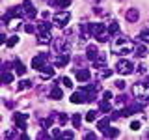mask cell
<instances>
[{
  "instance_id": "2e32d148",
  "label": "cell",
  "mask_w": 149,
  "mask_h": 140,
  "mask_svg": "<svg viewBox=\"0 0 149 140\" xmlns=\"http://www.w3.org/2000/svg\"><path fill=\"white\" fill-rule=\"evenodd\" d=\"M54 62H56V65H60V67H62V65H67L69 64V56L65 54V52H62L60 56H56Z\"/></svg>"
},
{
  "instance_id": "836d02e7",
  "label": "cell",
  "mask_w": 149,
  "mask_h": 140,
  "mask_svg": "<svg viewBox=\"0 0 149 140\" xmlns=\"http://www.w3.org/2000/svg\"><path fill=\"white\" fill-rule=\"evenodd\" d=\"M62 138H74V133L73 131H65V133H62Z\"/></svg>"
},
{
  "instance_id": "f546056e",
  "label": "cell",
  "mask_w": 149,
  "mask_h": 140,
  "mask_svg": "<svg viewBox=\"0 0 149 140\" xmlns=\"http://www.w3.org/2000/svg\"><path fill=\"white\" fill-rule=\"evenodd\" d=\"M56 118V116H50V118H47V120H41V127L47 129V127H50L52 125V120Z\"/></svg>"
},
{
  "instance_id": "5b68a950",
  "label": "cell",
  "mask_w": 149,
  "mask_h": 140,
  "mask_svg": "<svg viewBox=\"0 0 149 140\" xmlns=\"http://www.w3.org/2000/svg\"><path fill=\"white\" fill-rule=\"evenodd\" d=\"M13 121L17 123V127L21 131H24L28 127V114H22V112H17L15 116H13Z\"/></svg>"
},
{
  "instance_id": "603a6c76",
  "label": "cell",
  "mask_w": 149,
  "mask_h": 140,
  "mask_svg": "<svg viewBox=\"0 0 149 140\" xmlns=\"http://www.w3.org/2000/svg\"><path fill=\"white\" fill-rule=\"evenodd\" d=\"M17 43H19V36H17V34L9 36V37H8V41H6V45H8V47H15Z\"/></svg>"
},
{
  "instance_id": "d6a6232c",
  "label": "cell",
  "mask_w": 149,
  "mask_h": 140,
  "mask_svg": "<svg viewBox=\"0 0 149 140\" xmlns=\"http://www.w3.org/2000/svg\"><path fill=\"white\" fill-rule=\"evenodd\" d=\"M24 30L28 32V34H32V32H36V26L32 24V22H26V24H24Z\"/></svg>"
},
{
  "instance_id": "8992f818",
  "label": "cell",
  "mask_w": 149,
  "mask_h": 140,
  "mask_svg": "<svg viewBox=\"0 0 149 140\" xmlns=\"http://www.w3.org/2000/svg\"><path fill=\"white\" fill-rule=\"evenodd\" d=\"M22 11H24V15H26L28 19H34V17L37 15L36 6L30 2V0H24V2H22Z\"/></svg>"
},
{
  "instance_id": "3957f363",
  "label": "cell",
  "mask_w": 149,
  "mask_h": 140,
  "mask_svg": "<svg viewBox=\"0 0 149 140\" xmlns=\"http://www.w3.org/2000/svg\"><path fill=\"white\" fill-rule=\"evenodd\" d=\"M69 19H71V13H69V11H58V13H56V15L52 17V21H54V24H56V26L63 28V26H67Z\"/></svg>"
},
{
  "instance_id": "e575fe53",
  "label": "cell",
  "mask_w": 149,
  "mask_h": 140,
  "mask_svg": "<svg viewBox=\"0 0 149 140\" xmlns=\"http://www.w3.org/2000/svg\"><path fill=\"white\" fill-rule=\"evenodd\" d=\"M101 77H102V78H108V77H112V69H104V71L101 73Z\"/></svg>"
},
{
  "instance_id": "d6986e66",
  "label": "cell",
  "mask_w": 149,
  "mask_h": 140,
  "mask_svg": "<svg viewBox=\"0 0 149 140\" xmlns=\"http://www.w3.org/2000/svg\"><path fill=\"white\" fill-rule=\"evenodd\" d=\"M13 67H15V73H17V75H24V73H26L24 65L19 62V60H15V62H13Z\"/></svg>"
},
{
  "instance_id": "d4e9b609",
  "label": "cell",
  "mask_w": 149,
  "mask_h": 140,
  "mask_svg": "<svg viewBox=\"0 0 149 140\" xmlns=\"http://www.w3.org/2000/svg\"><path fill=\"white\" fill-rule=\"evenodd\" d=\"M28 88H32V80H21L19 86H17V90L21 92V90H28Z\"/></svg>"
},
{
  "instance_id": "8fae6325",
  "label": "cell",
  "mask_w": 149,
  "mask_h": 140,
  "mask_svg": "<svg viewBox=\"0 0 149 140\" xmlns=\"http://www.w3.org/2000/svg\"><path fill=\"white\" fill-rule=\"evenodd\" d=\"M41 71V75H43V78H52L54 77V67H50V65H43V67L39 69Z\"/></svg>"
},
{
  "instance_id": "cb8c5ba5",
  "label": "cell",
  "mask_w": 149,
  "mask_h": 140,
  "mask_svg": "<svg viewBox=\"0 0 149 140\" xmlns=\"http://www.w3.org/2000/svg\"><path fill=\"white\" fill-rule=\"evenodd\" d=\"M50 41H52V37H50V32H49V34H39V43H41V45L50 43Z\"/></svg>"
},
{
  "instance_id": "9c48e42d",
  "label": "cell",
  "mask_w": 149,
  "mask_h": 140,
  "mask_svg": "<svg viewBox=\"0 0 149 140\" xmlns=\"http://www.w3.org/2000/svg\"><path fill=\"white\" fill-rule=\"evenodd\" d=\"M74 75H77V80H80V82H86V80H90V77H91V73L88 71V69H74Z\"/></svg>"
},
{
  "instance_id": "ffe728a7",
  "label": "cell",
  "mask_w": 149,
  "mask_h": 140,
  "mask_svg": "<svg viewBox=\"0 0 149 140\" xmlns=\"http://www.w3.org/2000/svg\"><path fill=\"white\" fill-rule=\"evenodd\" d=\"M118 32H119V24H118L116 21H112L110 24H108V34L114 36V34H118Z\"/></svg>"
},
{
  "instance_id": "277c9868",
  "label": "cell",
  "mask_w": 149,
  "mask_h": 140,
  "mask_svg": "<svg viewBox=\"0 0 149 140\" xmlns=\"http://www.w3.org/2000/svg\"><path fill=\"white\" fill-rule=\"evenodd\" d=\"M132 69H134V65L129 60H119L118 62V73H121V75H130Z\"/></svg>"
},
{
  "instance_id": "6da1fadb",
  "label": "cell",
  "mask_w": 149,
  "mask_h": 140,
  "mask_svg": "<svg viewBox=\"0 0 149 140\" xmlns=\"http://www.w3.org/2000/svg\"><path fill=\"white\" fill-rule=\"evenodd\" d=\"M134 49H136V45H134L127 36L118 37V39L114 41V45H112V52L114 54H129V52H132Z\"/></svg>"
},
{
  "instance_id": "7c38bea8",
  "label": "cell",
  "mask_w": 149,
  "mask_h": 140,
  "mask_svg": "<svg viewBox=\"0 0 149 140\" xmlns=\"http://www.w3.org/2000/svg\"><path fill=\"white\" fill-rule=\"evenodd\" d=\"M54 49L56 50H65V49H67V39H63V37H56V39H54Z\"/></svg>"
},
{
  "instance_id": "5bb4252c",
  "label": "cell",
  "mask_w": 149,
  "mask_h": 140,
  "mask_svg": "<svg viewBox=\"0 0 149 140\" xmlns=\"http://www.w3.org/2000/svg\"><path fill=\"white\" fill-rule=\"evenodd\" d=\"M86 54H88V60H91V62H93V60L97 58V54H99V50H97L95 45H90V47L86 49Z\"/></svg>"
},
{
  "instance_id": "484cf974",
  "label": "cell",
  "mask_w": 149,
  "mask_h": 140,
  "mask_svg": "<svg viewBox=\"0 0 149 140\" xmlns=\"http://www.w3.org/2000/svg\"><path fill=\"white\" fill-rule=\"evenodd\" d=\"M97 114H99L97 110H90V112H86V121H90V123H91V121H95V120H97Z\"/></svg>"
},
{
  "instance_id": "ba28073f",
  "label": "cell",
  "mask_w": 149,
  "mask_h": 140,
  "mask_svg": "<svg viewBox=\"0 0 149 140\" xmlns=\"http://www.w3.org/2000/svg\"><path fill=\"white\" fill-rule=\"evenodd\" d=\"M93 67H95V69H104L106 67V54L104 52H99V54H97V58L95 60H93Z\"/></svg>"
},
{
  "instance_id": "52a82bcc",
  "label": "cell",
  "mask_w": 149,
  "mask_h": 140,
  "mask_svg": "<svg viewBox=\"0 0 149 140\" xmlns=\"http://www.w3.org/2000/svg\"><path fill=\"white\" fill-rule=\"evenodd\" d=\"M47 64V54H37L32 58V69H41Z\"/></svg>"
},
{
  "instance_id": "7a4b0ae2",
  "label": "cell",
  "mask_w": 149,
  "mask_h": 140,
  "mask_svg": "<svg viewBox=\"0 0 149 140\" xmlns=\"http://www.w3.org/2000/svg\"><path fill=\"white\" fill-rule=\"evenodd\" d=\"M90 30H91V36H95V39H99L101 43H106L110 39V34H108V28L101 22H93L90 24Z\"/></svg>"
},
{
  "instance_id": "74e56055",
  "label": "cell",
  "mask_w": 149,
  "mask_h": 140,
  "mask_svg": "<svg viewBox=\"0 0 149 140\" xmlns=\"http://www.w3.org/2000/svg\"><path fill=\"white\" fill-rule=\"evenodd\" d=\"M58 121H60L62 125H63V123H67V116H65V114H60V116H58Z\"/></svg>"
},
{
  "instance_id": "f35d334b",
  "label": "cell",
  "mask_w": 149,
  "mask_h": 140,
  "mask_svg": "<svg viewBox=\"0 0 149 140\" xmlns=\"http://www.w3.org/2000/svg\"><path fill=\"white\" fill-rule=\"evenodd\" d=\"M52 136L54 138H60V136H62V131H60V129H52Z\"/></svg>"
},
{
  "instance_id": "44dd1931",
  "label": "cell",
  "mask_w": 149,
  "mask_h": 140,
  "mask_svg": "<svg viewBox=\"0 0 149 140\" xmlns=\"http://www.w3.org/2000/svg\"><path fill=\"white\" fill-rule=\"evenodd\" d=\"M134 50H136V54L140 56V58H146V56H147V49H146V45H136V49H134Z\"/></svg>"
},
{
  "instance_id": "4316f807",
  "label": "cell",
  "mask_w": 149,
  "mask_h": 140,
  "mask_svg": "<svg viewBox=\"0 0 149 140\" xmlns=\"http://www.w3.org/2000/svg\"><path fill=\"white\" fill-rule=\"evenodd\" d=\"M2 82H4V84H11V82H13V75L8 73V71H4V73H2Z\"/></svg>"
},
{
  "instance_id": "60d3db41",
  "label": "cell",
  "mask_w": 149,
  "mask_h": 140,
  "mask_svg": "<svg viewBox=\"0 0 149 140\" xmlns=\"http://www.w3.org/2000/svg\"><path fill=\"white\" fill-rule=\"evenodd\" d=\"M116 86H118L119 90H125V80H116Z\"/></svg>"
},
{
  "instance_id": "f1b7e54d",
  "label": "cell",
  "mask_w": 149,
  "mask_h": 140,
  "mask_svg": "<svg viewBox=\"0 0 149 140\" xmlns=\"http://www.w3.org/2000/svg\"><path fill=\"white\" fill-rule=\"evenodd\" d=\"M99 110H101V112H110V103L102 99V101H101V105H99Z\"/></svg>"
},
{
  "instance_id": "7bdbcfd3",
  "label": "cell",
  "mask_w": 149,
  "mask_h": 140,
  "mask_svg": "<svg viewBox=\"0 0 149 140\" xmlns=\"http://www.w3.org/2000/svg\"><path fill=\"white\" fill-rule=\"evenodd\" d=\"M146 86L149 88V75H147V78H146Z\"/></svg>"
},
{
  "instance_id": "9a60e30c",
  "label": "cell",
  "mask_w": 149,
  "mask_h": 140,
  "mask_svg": "<svg viewBox=\"0 0 149 140\" xmlns=\"http://www.w3.org/2000/svg\"><path fill=\"white\" fill-rule=\"evenodd\" d=\"M49 97H50V99H62V97H63V92H62V88L54 86L52 90H50V93H49Z\"/></svg>"
},
{
  "instance_id": "7402d4cb",
  "label": "cell",
  "mask_w": 149,
  "mask_h": 140,
  "mask_svg": "<svg viewBox=\"0 0 149 140\" xmlns=\"http://www.w3.org/2000/svg\"><path fill=\"white\" fill-rule=\"evenodd\" d=\"M138 39L142 41V43H149V28H146V30H142V32H140Z\"/></svg>"
},
{
  "instance_id": "4fadbf2b",
  "label": "cell",
  "mask_w": 149,
  "mask_h": 140,
  "mask_svg": "<svg viewBox=\"0 0 149 140\" xmlns=\"http://www.w3.org/2000/svg\"><path fill=\"white\" fill-rule=\"evenodd\" d=\"M110 121H112V118H102V120H99V121H97V129L104 133V131L110 127Z\"/></svg>"
},
{
  "instance_id": "83f0119b",
  "label": "cell",
  "mask_w": 149,
  "mask_h": 140,
  "mask_svg": "<svg viewBox=\"0 0 149 140\" xmlns=\"http://www.w3.org/2000/svg\"><path fill=\"white\" fill-rule=\"evenodd\" d=\"M71 120H73V125H74L77 129L80 127V123H82V116H80V114H73V118H71Z\"/></svg>"
},
{
  "instance_id": "8d00e7d4",
  "label": "cell",
  "mask_w": 149,
  "mask_h": 140,
  "mask_svg": "<svg viewBox=\"0 0 149 140\" xmlns=\"http://www.w3.org/2000/svg\"><path fill=\"white\" fill-rule=\"evenodd\" d=\"M102 99H104V101H110V99H112V92L106 90L104 93H102Z\"/></svg>"
},
{
  "instance_id": "b9f144b4",
  "label": "cell",
  "mask_w": 149,
  "mask_h": 140,
  "mask_svg": "<svg viewBox=\"0 0 149 140\" xmlns=\"http://www.w3.org/2000/svg\"><path fill=\"white\" fill-rule=\"evenodd\" d=\"M37 138H49V134H47V133H45V131H41V133H39V134H37Z\"/></svg>"
},
{
  "instance_id": "4dcf8cb0",
  "label": "cell",
  "mask_w": 149,
  "mask_h": 140,
  "mask_svg": "<svg viewBox=\"0 0 149 140\" xmlns=\"http://www.w3.org/2000/svg\"><path fill=\"white\" fill-rule=\"evenodd\" d=\"M54 4L58 8H67L69 4H71V0H54Z\"/></svg>"
},
{
  "instance_id": "d590c367",
  "label": "cell",
  "mask_w": 149,
  "mask_h": 140,
  "mask_svg": "<svg viewBox=\"0 0 149 140\" xmlns=\"http://www.w3.org/2000/svg\"><path fill=\"white\" fill-rule=\"evenodd\" d=\"M84 138H86V140H95L97 134L95 133H86V134H84Z\"/></svg>"
},
{
  "instance_id": "30bf717a",
  "label": "cell",
  "mask_w": 149,
  "mask_h": 140,
  "mask_svg": "<svg viewBox=\"0 0 149 140\" xmlns=\"http://www.w3.org/2000/svg\"><path fill=\"white\" fill-rule=\"evenodd\" d=\"M125 17H127V21H130V22H136L138 19H140V11H138V9H134V8H130V9L125 11Z\"/></svg>"
},
{
  "instance_id": "ac0fdd59",
  "label": "cell",
  "mask_w": 149,
  "mask_h": 140,
  "mask_svg": "<svg viewBox=\"0 0 149 140\" xmlns=\"http://www.w3.org/2000/svg\"><path fill=\"white\" fill-rule=\"evenodd\" d=\"M116 136H119V129L108 127V129L104 131V138H116Z\"/></svg>"
},
{
  "instance_id": "ab89813d",
  "label": "cell",
  "mask_w": 149,
  "mask_h": 140,
  "mask_svg": "<svg viewBox=\"0 0 149 140\" xmlns=\"http://www.w3.org/2000/svg\"><path fill=\"white\" fill-rule=\"evenodd\" d=\"M130 129H132V131H138L140 129V121H132V123H130Z\"/></svg>"
},
{
  "instance_id": "e0dca14e",
  "label": "cell",
  "mask_w": 149,
  "mask_h": 140,
  "mask_svg": "<svg viewBox=\"0 0 149 140\" xmlns=\"http://www.w3.org/2000/svg\"><path fill=\"white\" fill-rule=\"evenodd\" d=\"M50 26H52V24H49L47 21H43V22H39V24H37V32H39V34H49V32H50Z\"/></svg>"
},
{
  "instance_id": "1f68e13d",
  "label": "cell",
  "mask_w": 149,
  "mask_h": 140,
  "mask_svg": "<svg viewBox=\"0 0 149 140\" xmlns=\"http://www.w3.org/2000/svg\"><path fill=\"white\" fill-rule=\"evenodd\" d=\"M60 80L63 82L65 88H73V82H71V78H69V77H63V78H60Z\"/></svg>"
}]
</instances>
